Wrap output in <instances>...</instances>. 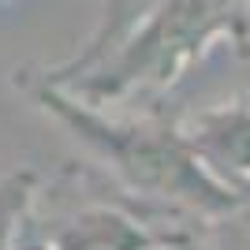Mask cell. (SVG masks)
I'll list each match as a JSON object with an SVG mask.
<instances>
[{
    "instance_id": "1",
    "label": "cell",
    "mask_w": 250,
    "mask_h": 250,
    "mask_svg": "<svg viewBox=\"0 0 250 250\" xmlns=\"http://www.w3.org/2000/svg\"><path fill=\"white\" fill-rule=\"evenodd\" d=\"M45 101L131 190L190 206L206 217H220L239 202L243 190L220 183L217 172H209L198 161V153L190 149V142L172 127L108 124V120L86 112V108L63 101L56 94H45Z\"/></svg>"
},
{
    "instance_id": "2",
    "label": "cell",
    "mask_w": 250,
    "mask_h": 250,
    "mask_svg": "<svg viewBox=\"0 0 250 250\" xmlns=\"http://www.w3.org/2000/svg\"><path fill=\"white\" fill-rule=\"evenodd\" d=\"M183 138L209 172L220 168L228 176H250V108L235 104V108L202 112L183 131Z\"/></svg>"
},
{
    "instance_id": "3",
    "label": "cell",
    "mask_w": 250,
    "mask_h": 250,
    "mask_svg": "<svg viewBox=\"0 0 250 250\" xmlns=\"http://www.w3.org/2000/svg\"><path fill=\"white\" fill-rule=\"evenodd\" d=\"M52 250H149L146 231L112 209H83L49 239Z\"/></svg>"
},
{
    "instance_id": "4",
    "label": "cell",
    "mask_w": 250,
    "mask_h": 250,
    "mask_svg": "<svg viewBox=\"0 0 250 250\" xmlns=\"http://www.w3.org/2000/svg\"><path fill=\"white\" fill-rule=\"evenodd\" d=\"M209 247L213 250H250V194H239V202L228 213L213 217Z\"/></svg>"
},
{
    "instance_id": "5",
    "label": "cell",
    "mask_w": 250,
    "mask_h": 250,
    "mask_svg": "<svg viewBox=\"0 0 250 250\" xmlns=\"http://www.w3.org/2000/svg\"><path fill=\"white\" fill-rule=\"evenodd\" d=\"M165 250H213L209 243H198V239H187V235H172V243H165Z\"/></svg>"
},
{
    "instance_id": "6",
    "label": "cell",
    "mask_w": 250,
    "mask_h": 250,
    "mask_svg": "<svg viewBox=\"0 0 250 250\" xmlns=\"http://www.w3.org/2000/svg\"><path fill=\"white\" fill-rule=\"evenodd\" d=\"M149 250H153V247H149Z\"/></svg>"
}]
</instances>
